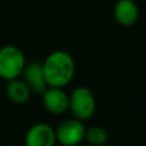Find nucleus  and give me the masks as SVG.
Here are the masks:
<instances>
[{
    "mask_svg": "<svg viewBox=\"0 0 146 146\" xmlns=\"http://www.w3.org/2000/svg\"><path fill=\"white\" fill-rule=\"evenodd\" d=\"M109 135L105 128L100 126H92L86 128L85 132V141L91 146H104L108 142Z\"/></svg>",
    "mask_w": 146,
    "mask_h": 146,
    "instance_id": "9d476101",
    "label": "nucleus"
},
{
    "mask_svg": "<svg viewBox=\"0 0 146 146\" xmlns=\"http://www.w3.org/2000/svg\"><path fill=\"white\" fill-rule=\"evenodd\" d=\"M54 131L56 144L62 146H78L85 141V122L73 117L60 122Z\"/></svg>",
    "mask_w": 146,
    "mask_h": 146,
    "instance_id": "20e7f679",
    "label": "nucleus"
},
{
    "mask_svg": "<svg viewBox=\"0 0 146 146\" xmlns=\"http://www.w3.org/2000/svg\"><path fill=\"white\" fill-rule=\"evenodd\" d=\"M48 87L64 88L76 74L74 59L68 51L54 50L41 63Z\"/></svg>",
    "mask_w": 146,
    "mask_h": 146,
    "instance_id": "f257e3e1",
    "label": "nucleus"
},
{
    "mask_svg": "<svg viewBox=\"0 0 146 146\" xmlns=\"http://www.w3.org/2000/svg\"><path fill=\"white\" fill-rule=\"evenodd\" d=\"M21 77L25 81L26 85L28 86V88L31 90L32 94L41 95L45 91V88L48 87L46 81H45V76H44L42 66L38 62L26 63Z\"/></svg>",
    "mask_w": 146,
    "mask_h": 146,
    "instance_id": "6e6552de",
    "label": "nucleus"
},
{
    "mask_svg": "<svg viewBox=\"0 0 146 146\" xmlns=\"http://www.w3.org/2000/svg\"><path fill=\"white\" fill-rule=\"evenodd\" d=\"M5 92L7 96L12 103L17 104V105H22L26 104L30 100L31 90L28 88V86L25 83V81L22 78H14V80L7 81V87H5Z\"/></svg>",
    "mask_w": 146,
    "mask_h": 146,
    "instance_id": "1a4fd4ad",
    "label": "nucleus"
},
{
    "mask_svg": "<svg viewBox=\"0 0 146 146\" xmlns=\"http://www.w3.org/2000/svg\"><path fill=\"white\" fill-rule=\"evenodd\" d=\"M68 110L73 118L86 122L91 119L96 110V99L86 86H77L68 94Z\"/></svg>",
    "mask_w": 146,
    "mask_h": 146,
    "instance_id": "f03ea898",
    "label": "nucleus"
},
{
    "mask_svg": "<svg viewBox=\"0 0 146 146\" xmlns=\"http://www.w3.org/2000/svg\"><path fill=\"white\" fill-rule=\"evenodd\" d=\"M140 9L136 0H118L113 7V18L119 26L131 27L139 21Z\"/></svg>",
    "mask_w": 146,
    "mask_h": 146,
    "instance_id": "0eeeda50",
    "label": "nucleus"
},
{
    "mask_svg": "<svg viewBox=\"0 0 146 146\" xmlns=\"http://www.w3.org/2000/svg\"><path fill=\"white\" fill-rule=\"evenodd\" d=\"M41 100L50 114L62 115L68 111V94L62 87H46L41 94Z\"/></svg>",
    "mask_w": 146,
    "mask_h": 146,
    "instance_id": "39448f33",
    "label": "nucleus"
},
{
    "mask_svg": "<svg viewBox=\"0 0 146 146\" xmlns=\"http://www.w3.org/2000/svg\"><path fill=\"white\" fill-rule=\"evenodd\" d=\"M26 63V55L15 45H4L0 48V78L10 81L19 78Z\"/></svg>",
    "mask_w": 146,
    "mask_h": 146,
    "instance_id": "7ed1b4c3",
    "label": "nucleus"
},
{
    "mask_svg": "<svg viewBox=\"0 0 146 146\" xmlns=\"http://www.w3.org/2000/svg\"><path fill=\"white\" fill-rule=\"evenodd\" d=\"M26 146H55V131L50 124L40 122L28 128L25 137Z\"/></svg>",
    "mask_w": 146,
    "mask_h": 146,
    "instance_id": "423d86ee",
    "label": "nucleus"
}]
</instances>
